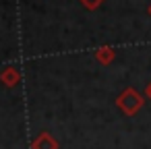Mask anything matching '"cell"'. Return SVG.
Here are the masks:
<instances>
[{
	"label": "cell",
	"mask_w": 151,
	"mask_h": 149,
	"mask_svg": "<svg viewBox=\"0 0 151 149\" xmlns=\"http://www.w3.org/2000/svg\"><path fill=\"white\" fill-rule=\"evenodd\" d=\"M93 58H95L101 66H108V64L114 62V58H116V50H114V46H99V48L93 52Z\"/></svg>",
	"instance_id": "obj_4"
},
{
	"label": "cell",
	"mask_w": 151,
	"mask_h": 149,
	"mask_svg": "<svg viewBox=\"0 0 151 149\" xmlns=\"http://www.w3.org/2000/svg\"><path fill=\"white\" fill-rule=\"evenodd\" d=\"M0 83H2L4 87L13 89L21 83V73L17 66H4L2 71H0Z\"/></svg>",
	"instance_id": "obj_2"
},
{
	"label": "cell",
	"mask_w": 151,
	"mask_h": 149,
	"mask_svg": "<svg viewBox=\"0 0 151 149\" xmlns=\"http://www.w3.org/2000/svg\"><path fill=\"white\" fill-rule=\"evenodd\" d=\"M147 15H149V17H151V4H149V6H147Z\"/></svg>",
	"instance_id": "obj_7"
},
{
	"label": "cell",
	"mask_w": 151,
	"mask_h": 149,
	"mask_svg": "<svg viewBox=\"0 0 151 149\" xmlns=\"http://www.w3.org/2000/svg\"><path fill=\"white\" fill-rule=\"evenodd\" d=\"M31 149H60V145H58V141H56L50 132L42 130V132L31 141Z\"/></svg>",
	"instance_id": "obj_3"
},
{
	"label": "cell",
	"mask_w": 151,
	"mask_h": 149,
	"mask_svg": "<svg viewBox=\"0 0 151 149\" xmlns=\"http://www.w3.org/2000/svg\"><path fill=\"white\" fill-rule=\"evenodd\" d=\"M145 99L143 95L134 89V87H126L118 97H116V108L124 114V116H137L143 108Z\"/></svg>",
	"instance_id": "obj_1"
},
{
	"label": "cell",
	"mask_w": 151,
	"mask_h": 149,
	"mask_svg": "<svg viewBox=\"0 0 151 149\" xmlns=\"http://www.w3.org/2000/svg\"><path fill=\"white\" fill-rule=\"evenodd\" d=\"M143 95H145L147 99H151V81L147 83V87H145V93H143Z\"/></svg>",
	"instance_id": "obj_6"
},
{
	"label": "cell",
	"mask_w": 151,
	"mask_h": 149,
	"mask_svg": "<svg viewBox=\"0 0 151 149\" xmlns=\"http://www.w3.org/2000/svg\"><path fill=\"white\" fill-rule=\"evenodd\" d=\"M79 2H81L87 11H97V9L106 2V0H79Z\"/></svg>",
	"instance_id": "obj_5"
}]
</instances>
